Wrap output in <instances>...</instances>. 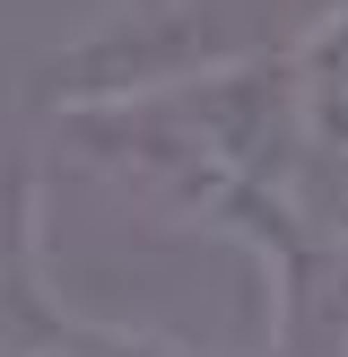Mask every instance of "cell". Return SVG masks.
Masks as SVG:
<instances>
[{
    "mask_svg": "<svg viewBox=\"0 0 348 357\" xmlns=\"http://www.w3.org/2000/svg\"><path fill=\"white\" fill-rule=\"evenodd\" d=\"M287 105H296V122H305V139L348 149V9H331L322 26L305 35L296 79H287Z\"/></svg>",
    "mask_w": 348,
    "mask_h": 357,
    "instance_id": "cell-1",
    "label": "cell"
}]
</instances>
